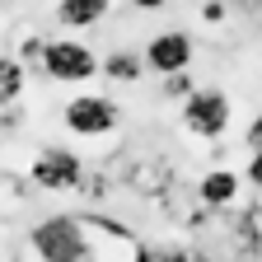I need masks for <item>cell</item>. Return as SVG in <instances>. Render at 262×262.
I'll list each match as a JSON object with an SVG mask.
<instances>
[{
    "instance_id": "9",
    "label": "cell",
    "mask_w": 262,
    "mask_h": 262,
    "mask_svg": "<svg viewBox=\"0 0 262 262\" xmlns=\"http://www.w3.org/2000/svg\"><path fill=\"white\" fill-rule=\"evenodd\" d=\"M145 52H126V47H117V52H108L103 56V80H113V84H136L141 75H145Z\"/></svg>"
},
{
    "instance_id": "3",
    "label": "cell",
    "mask_w": 262,
    "mask_h": 262,
    "mask_svg": "<svg viewBox=\"0 0 262 262\" xmlns=\"http://www.w3.org/2000/svg\"><path fill=\"white\" fill-rule=\"evenodd\" d=\"M42 75L56 80V84H84L94 75H103V61H98L84 42L47 38V47H42Z\"/></svg>"
},
{
    "instance_id": "13",
    "label": "cell",
    "mask_w": 262,
    "mask_h": 262,
    "mask_svg": "<svg viewBox=\"0 0 262 262\" xmlns=\"http://www.w3.org/2000/svg\"><path fill=\"white\" fill-rule=\"evenodd\" d=\"M244 178L262 192V150H253V159H248V169H244Z\"/></svg>"
},
{
    "instance_id": "10",
    "label": "cell",
    "mask_w": 262,
    "mask_h": 262,
    "mask_svg": "<svg viewBox=\"0 0 262 262\" xmlns=\"http://www.w3.org/2000/svg\"><path fill=\"white\" fill-rule=\"evenodd\" d=\"M24 84H28V71H24V61L19 56H5L0 61V103H19V94H24Z\"/></svg>"
},
{
    "instance_id": "4",
    "label": "cell",
    "mask_w": 262,
    "mask_h": 262,
    "mask_svg": "<svg viewBox=\"0 0 262 262\" xmlns=\"http://www.w3.org/2000/svg\"><path fill=\"white\" fill-rule=\"evenodd\" d=\"M61 122L71 136H113V131L122 126V108L113 103L108 94H75L71 103L61 108Z\"/></svg>"
},
{
    "instance_id": "12",
    "label": "cell",
    "mask_w": 262,
    "mask_h": 262,
    "mask_svg": "<svg viewBox=\"0 0 262 262\" xmlns=\"http://www.w3.org/2000/svg\"><path fill=\"white\" fill-rule=\"evenodd\" d=\"M202 19H206V24H225V19H229L225 0H202Z\"/></svg>"
},
{
    "instance_id": "18",
    "label": "cell",
    "mask_w": 262,
    "mask_h": 262,
    "mask_svg": "<svg viewBox=\"0 0 262 262\" xmlns=\"http://www.w3.org/2000/svg\"><path fill=\"white\" fill-rule=\"evenodd\" d=\"M244 5H262V0H244Z\"/></svg>"
},
{
    "instance_id": "7",
    "label": "cell",
    "mask_w": 262,
    "mask_h": 262,
    "mask_svg": "<svg viewBox=\"0 0 262 262\" xmlns=\"http://www.w3.org/2000/svg\"><path fill=\"white\" fill-rule=\"evenodd\" d=\"M244 173H234V169H206L202 173V183H196V202H202L206 211H229L239 202V192H244Z\"/></svg>"
},
{
    "instance_id": "6",
    "label": "cell",
    "mask_w": 262,
    "mask_h": 262,
    "mask_svg": "<svg viewBox=\"0 0 262 262\" xmlns=\"http://www.w3.org/2000/svg\"><path fill=\"white\" fill-rule=\"evenodd\" d=\"M192 56H196V42L183 28H164V33H155V38L145 42V61L159 75H183L192 66Z\"/></svg>"
},
{
    "instance_id": "5",
    "label": "cell",
    "mask_w": 262,
    "mask_h": 262,
    "mask_svg": "<svg viewBox=\"0 0 262 262\" xmlns=\"http://www.w3.org/2000/svg\"><path fill=\"white\" fill-rule=\"evenodd\" d=\"M229 117H234V108L220 89H196L192 98H183V126L202 141H220L229 131Z\"/></svg>"
},
{
    "instance_id": "15",
    "label": "cell",
    "mask_w": 262,
    "mask_h": 262,
    "mask_svg": "<svg viewBox=\"0 0 262 262\" xmlns=\"http://www.w3.org/2000/svg\"><path fill=\"white\" fill-rule=\"evenodd\" d=\"M150 262H192V253H183V248H159V253H150Z\"/></svg>"
},
{
    "instance_id": "1",
    "label": "cell",
    "mask_w": 262,
    "mask_h": 262,
    "mask_svg": "<svg viewBox=\"0 0 262 262\" xmlns=\"http://www.w3.org/2000/svg\"><path fill=\"white\" fill-rule=\"evenodd\" d=\"M14 262H150V248L108 215H47L19 239Z\"/></svg>"
},
{
    "instance_id": "17",
    "label": "cell",
    "mask_w": 262,
    "mask_h": 262,
    "mask_svg": "<svg viewBox=\"0 0 262 262\" xmlns=\"http://www.w3.org/2000/svg\"><path fill=\"white\" fill-rule=\"evenodd\" d=\"M192 262H215V257H206V253H192Z\"/></svg>"
},
{
    "instance_id": "2",
    "label": "cell",
    "mask_w": 262,
    "mask_h": 262,
    "mask_svg": "<svg viewBox=\"0 0 262 262\" xmlns=\"http://www.w3.org/2000/svg\"><path fill=\"white\" fill-rule=\"evenodd\" d=\"M84 178H89V169H84V159L71 145H42L38 155H33V164H28V183L38 192H52V196L80 192Z\"/></svg>"
},
{
    "instance_id": "14",
    "label": "cell",
    "mask_w": 262,
    "mask_h": 262,
    "mask_svg": "<svg viewBox=\"0 0 262 262\" xmlns=\"http://www.w3.org/2000/svg\"><path fill=\"white\" fill-rule=\"evenodd\" d=\"M244 141H248V150H262V113L248 122V131H244Z\"/></svg>"
},
{
    "instance_id": "8",
    "label": "cell",
    "mask_w": 262,
    "mask_h": 262,
    "mask_svg": "<svg viewBox=\"0 0 262 262\" xmlns=\"http://www.w3.org/2000/svg\"><path fill=\"white\" fill-rule=\"evenodd\" d=\"M113 10V0H61L56 5V24L61 28H94L103 24Z\"/></svg>"
},
{
    "instance_id": "16",
    "label": "cell",
    "mask_w": 262,
    "mask_h": 262,
    "mask_svg": "<svg viewBox=\"0 0 262 262\" xmlns=\"http://www.w3.org/2000/svg\"><path fill=\"white\" fill-rule=\"evenodd\" d=\"M126 5H136V10H169V0H126Z\"/></svg>"
},
{
    "instance_id": "11",
    "label": "cell",
    "mask_w": 262,
    "mask_h": 262,
    "mask_svg": "<svg viewBox=\"0 0 262 262\" xmlns=\"http://www.w3.org/2000/svg\"><path fill=\"white\" fill-rule=\"evenodd\" d=\"M164 94H169V98H192L196 94V80L183 71V75H169V80H164Z\"/></svg>"
}]
</instances>
